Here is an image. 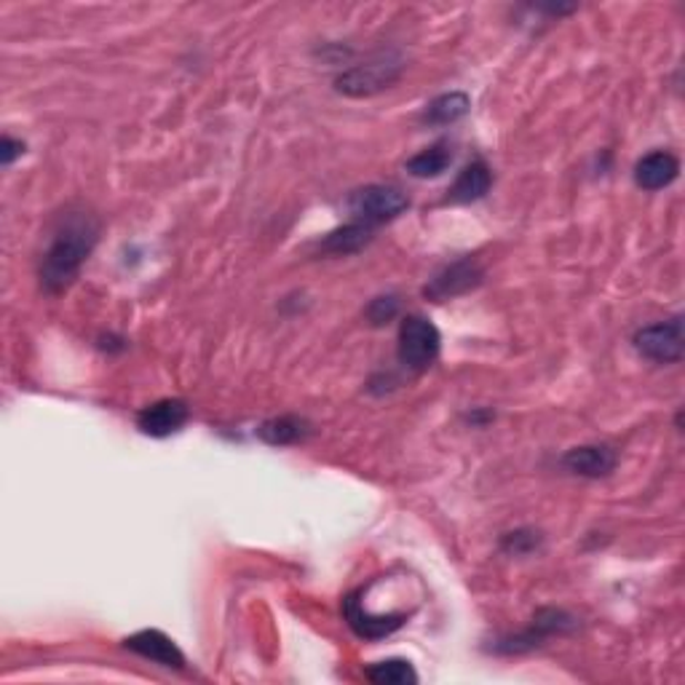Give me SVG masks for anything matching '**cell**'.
I'll use <instances>...</instances> for the list:
<instances>
[{"instance_id": "obj_1", "label": "cell", "mask_w": 685, "mask_h": 685, "mask_svg": "<svg viewBox=\"0 0 685 685\" xmlns=\"http://www.w3.org/2000/svg\"><path fill=\"white\" fill-rule=\"evenodd\" d=\"M97 239L99 220L92 212H86V209L67 212L62 223L56 225L52 244H49L46 255L41 260V268H38L43 292L62 295V292L73 287L88 255L97 246Z\"/></svg>"}, {"instance_id": "obj_2", "label": "cell", "mask_w": 685, "mask_h": 685, "mask_svg": "<svg viewBox=\"0 0 685 685\" xmlns=\"http://www.w3.org/2000/svg\"><path fill=\"white\" fill-rule=\"evenodd\" d=\"M404 60L397 52H380L372 54L370 60H365L361 65H354L335 78V92L342 97H376V94L386 92L402 78Z\"/></svg>"}, {"instance_id": "obj_3", "label": "cell", "mask_w": 685, "mask_h": 685, "mask_svg": "<svg viewBox=\"0 0 685 685\" xmlns=\"http://www.w3.org/2000/svg\"><path fill=\"white\" fill-rule=\"evenodd\" d=\"M442 335L426 316H408L399 325L397 357L399 365L410 372H423L440 357Z\"/></svg>"}, {"instance_id": "obj_4", "label": "cell", "mask_w": 685, "mask_h": 685, "mask_svg": "<svg viewBox=\"0 0 685 685\" xmlns=\"http://www.w3.org/2000/svg\"><path fill=\"white\" fill-rule=\"evenodd\" d=\"M410 207L408 193L397 186H365L348 196V212L357 223L378 228L399 218Z\"/></svg>"}, {"instance_id": "obj_5", "label": "cell", "mask_w": 685, "mask_h": 685, "mask_svg": "<svg viewBox=\"0 0 685 685\" xmlns=\"http://www.w3.org/2000/svg\"><path fill=\"white\" fill-rule=\"evenodd\" d=\"M632 342L640 357L656 365H675L683 359V316L637 329Z\"/></svg>"}, {"instance_id": "obj_6", "label": "cell", "mask_w": 685, "mask_h": 685, "mask_svg": "<svg viewBox=\"0 0 685 685\" xmlns=\"http://www.w3.org/2000/svg\"><path fill=\"white\" fill-rule=\"evenodd\" d=\"M482 282H485V271H482V265L477 263V260L463 257V260H455V263L445 265L440 274L431 278L426 287H423V297H429V301H434V303H445V301H453V297L468 295V292L477 289Z\"/></svg>"}, {"instance_id": "obj_7", "label": "cell", "mask_w": 685, "mask_h": 685, "mask_svg": "<svg viewBox=\"0 0 685 685\" xmlns=\"http://www.w3.org/2000/svg\"><path fill=\"white\" fill-rule=\"evenodd\" d=\"M570 630H576V619L570 613L560 611V608H541V611L533 616V624L525 632L514 634V637L500 640L496 645L498 653H523L541 645L544 640L551 637V634H566Z\"/></svg>"}, {"instance_id": "obj_8", "label": "cell", "mask_w": 685, "mask_h": 685, "mask_svg": "<svg viewBox=\"0 0 685 685\" xmlns=\"http://www.w3.org/2000/svg\"><path fill=\"white\" fill-rule=\"evenodd\" d=\"M342 616H346L348 626L365 640H380L394 634L399 626L408 621L404 613H380V616H372L367 611L365 600H361V592H351L346 600H342Z\"/></svg>"}, {"instance_id": "obj_9", "label": "cell", "mask_w": 685, "mask_h": 685, "mask_svg": "<svg viewBox=\"0 0 685 685\" xmlns=\"http://www.w3.org/2000/svg\"><path fill=\"white\" fill-rule=\"evenodd\" d=\"M188 418V402H182V399H158V402L137 412V429L143 431V434L164 440V436L177 434V431L186 426Z\"/></svg>"}, {"instance_id": "obj_10", "label": "cell", "mask_w": 685, "mask_h": 685, "mask_svg": "<svg viewBox=\"0 0 685 685\" xmlns=\"http://www.w3.org/2000/svg\"><path fill=\"white\" fill-rule=\"evenodd\" d=\"M124 645L137 656L150 658V662L161 664V667L169 670H186V653L177 649L175 640L169 634H164L161 630H143L131 637L124 640Z\"/></svg>"}, {"instance_id": "obj_11", "label": "cell", "mask_w": 685, "mask_h": 685, "mask_svg": "<svg viewBox=\"0 0 685 685\" xmlns=\"http://www.w3.org/2000/svg\"><path fill=\"white\" fill-rule=\"evenodd\" d=\"M616 463L619 455L611 445H581L562 455V466H566L570 474H576V477L587 479L608 477V474L616 468Z\"/></svg>"}, {"instance_id": "obj_12", "label": "cell", "mask_w": 685, "mask_h": 685, "mask_svg": "<svg viewBox=\"0 0 685 685\" xmlns=\"http://www.w3.org/2000/svg\"><path fill=\"white\" fill-rule=\"evenodd\" d=\"M681 175V161L670 150H653L634 164V182L643 190H664Z\"/></svg>"}, {"instance_id": "obj_13", "label": "cell", "mask_w": 685, "mask_h": 685, "mask_svg": "<svg viewBox=\"0 0 685 685\" xmlns=\"http://www.w3.org/2000/svg\"><path fill=\"white\" fill-rule=\"evenodd\" d=\"M493 186V171L482 158H474L472 164L461 169V175L455 177L453 188L447 190V201L453 204H472V201L485 199L487 190Z\"/></svg>"}, {"instance_id": "obj_14", "label": "cell", "mask_w": 685, "mask_h": 685, "mask_svg": "<svg viewBox=\"0 0 685 685\" xmlns=\"http://www.w3.org/2000/svg\"><path fill=\"white\" fill-rule=\"evenodd\" d=\"M372 236H376V228L351 220V223L329 231L327 236L319 241V250L325 252V255H357V252L370 244Z\"/></svg>"}, {"instance_id": "obj_15", "label": "cell", "mask_w": 685, "mask_h": 685, "mask_svg": "<svg viewBox=\"0 0 685 685\" xmlns=\"http://www.w3.org/2000/svg\"><path fill=\"white\" fill-rule=\"evenodd\" d=\"M308 421L301 415H278L271 421L260 423L257 436L271 447H287L308 436Z\"/></svg>"}, {"instance_id": "obj_16", "label": "cell", "mask_w": 685, "mask_h": 685, "mask_svg": "<svg viewBox=\"0 0 685 685\" xmlns=\"http://www.w3.org/2000/svg\"><path fill=\"white\" fill-rule=\"evenodd\" d=\"M453 164V148H450L447 139H440L431 148L421 150L418 156H412L404 169L410 171L412 177H421V180H429V177H440L445 175V169Z\"/></svg>"}, {"instance_id": "obj_17", "label": "cell", "mask_w": 685, "mask_h": 685, "mask_svg": "<svg viewBox=\"0 0 685 685\" xmlns=\"http://www.w3.org/2000/svg\"><path fill=\"white\" fill-rule=\"evenodd\" d=\"M472 107V99L468 94L463 92H450V94H440L436 99H431L423 110V120L431 126H450L455 120H461Z\"/></svg>"}, {"instance_id": "obj_18", "label": "cell", "mask_w": 685, "mask_h": 685, "mask_svg": "<svg viewBox=\"0 0 685 685\" xmlns=\"http://www.w3.org/2000/svg\"><path fill=\"white\" fill-rule=\"evenodd\" d=\"M365 675H367V681L376 685H415L418 683V672L412 670V664L404 662V658H389V662L372 664Z\"/></svg>"}, {"instance_id": "obj_19", "label": "cell", "mask_w": 685, "mask_h": 685, "mask_svg": "<svg viewBox=\"0 0 685 685\" xmlns=\"http://www.w3.org/2000/svg\"><path fill=\"white\" fill-rule=\"evenodd\" d=\"M541 544H544L541 533L530 530V528L512 530V533H506L504 538H500V549H504L506 555H514V557H528V555H533V551L541 549Z\"/></svg>"}, {"instance_id": "obj_20", "label": "cell", "mask_w": 685, "mask_h": 685, "mask_svg": "<svg viewBox=\"0 0 685 685\" xmlns=\"http://www.w3.org/2000/svg\"><path fill=\"white\" fill-rule=\"evenodd\" d=\"M399 314V297L397 295H380L376 297V301H370V306H367L365 316L367 322H370L372 327H383L389 325L391 319Z\"/></svg>"}, {"instance_id": "obj_21", "label": "cell", "mask_w": 685, "mask_h": 685, "mask_svg": "<svg viewBox=\"0 0 685 685\" xmlns=\"http://www.w3.org/2000/svg\"><path fill=\"white\" fill-rule=\"evenodd\" d=\"M22 154H24L22 139H14V137L0 139V161H3V167H11V164H14Z\"/></svg>"}]
</instances>
